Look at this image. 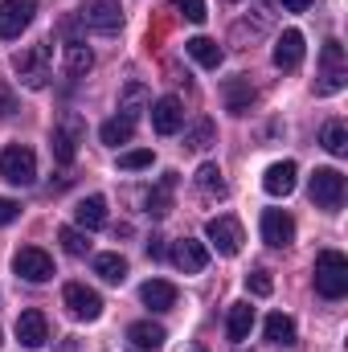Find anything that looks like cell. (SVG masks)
Segmentation results:
<instances>
[{
	"label": "cell",
	"mask_w": 348,
	"mask_h": 352,
	"mask_svg": "<svg viewBox=\"0 0 348 352\" xmlns=\"http://www.w3.org/2000/svg\"><path fill=\"white\" fill-rule=\"evenodd\" d=\"M12 70L21 74V82L29 90H41L54 78V45H50V41H37V45L21 50V54L12 58Z\"/></svg>",
	"instance_id": "6da1fadb"
},
{
	"label": "cell",
	"mask_w": 348,
	"mask_h": 352,
	"mask_svg": "<svg viewBox=\"0 0 348 352\" xmlns=\"http://www.w3.org/2000/svg\"><path fill=\"white\" fill-rule=\"evenodd\" d=\"M316 291L324 299H345L348 295V258L340 250H320L316 254Z\"/></svg>",
	"instance_id": "7a4b0ae2"
},
{
	"label": "cell",
	"mask_w": 348,
	"mask_h": 352,
	"mask_svg": "<svg viewBox=\"0 0 348 352\" xmlns=\"http://www.w3.org/2000/svg\"><path fill=\"white\" fill-rule=\"evenodd\" d=\"M74 21H78L83 29H90V33L111 37V33L123 29V8H119V0H87Z\"/></svg>",
	"instance_id": "3957f363"
},
{
	"label": "cell",
	"mask_w": 348,
	"mask_h": 352,
	"mask_svg": "<svg viewBox=\"0 0 348 352\" xmlns=\"http://www.w3.org/2000/svg\"><path fill=\"white\" fill-rule=\"evenodd\" d=\"M83 131H87V123H83L78 111H66V115L54 123V160H58V164H74L78 144H83Z\"/></svg>",
	"instance_id": "277c9868"
},
{
	"label": "cell",
	"mask_w": 348,
	"mask_h": 352,
	"mask_svg": "<svg viewBox=\"0 0 348 352\" xmlns=\"http://www.w3.org/2000/svg\"><path fill=\"white\" fill-rule=\"evenodd\" d=\"M0 176L8 184H33L37 180V152L25 144H8L0 152Z\"/></svg>",
	"instance_id": "5b68a950"
},
{
	"label": "cell",
	"mask_w": 348,
	"mask_h": 352,
	"mask_svg": "<svg viewBox=\"0 0 348 352\" xmlns=\"http://www.w3.org/2000/svg\"><path fill=\"white\" fill-rule=\"evenodd\" d=\"M307 192H312V201H316L320 209L336 213V209L345 205V176L336 173V168H316V173H312V184H307Z\"/></svg>",
	"instance_id": "8992f818"
},
{
	"label": "cell",
	"mask_w": 348,
	"mask_h": 352,
	"mask_svg": "<svg viewBox=\"0 0 348 352\" xmlns=\"http://www.w3.org/2000/svg\"><path fill=\"white\" fill-rule=\"evenodd\" d=\"M12 270L25 278V283H50L54 278V258L41 250V246H21L12 254Z\"/></svg>",
	"instance_id": "52a82bcc"
},
{
	"label": "cell",
	"mask_w": 348,
	"mask_h": 352,
	"mask_svg": "<svg viewBox=\"0 0 348 352\" xmlns=\"http://www.w3.org/2000/svg\"><path fill=\"white\" fill-rule=\"evenodd\" d=\"M33 12H37V0H0V37L4 41L21 37L33 25Z\"/></svg>",
	"instance_id": "ba28073f"
},
{
	"label": "cell",
	"mask_w": 348,
	"mask_h": 352,
	"mask_svg": "<svg viewBox=\"0 0 348 352\" xmlns=\"http://www.w3.org/2000/svg\"><path fill=\"white\" fill-rule=\"evenodd\" d=\"M320 62H324V74H320V94H336V90H345V45L340 41H324V54H320Z\"/></svg>",
	"instance_id": "9c48e42d"
},
{
	"label": "cell",
	"mask_w": 348,
	"mask_h": 352,
	"mask_svg": "<svg viewBox=\"0 0 348 352\" xmlns=\"http://www.w3.org/2000/svg\"><path fill=\"white\" fill-rule=\"evenodd\" d=\"M205 238H209V246H213L217 254H226V258H234V254L242 250V226H238V217H213V221L205 226Z\"/></svg>",
	"instance_id": "30bf717a"
},
{
	"label": "cell",
	"mask_w": 348,
	"mask_h": 352,
	"mask_svg": "<svg viewBox=\"0 0 348 352\" xmlns=\"http://www.w3.org/2000/svg\"><path fill=\"white\" fill-rule=\"evenodd\" d=\"M62 303H66V311L74 320H98L102 316V299H98V291H90L87 283H66Z\"/></svg>",
	"instance_id": "8fae6325"
},
{
	"label": "cell",
	"mask_w": 348,
	"mask_h": 352,
	"mask_svg": "<svg viewBox=\"0 0 348 352\" xmlns=\"http://www.w3.org/2000/svg\"><path fill=\"white\" fill-rule=\"evenodd\" d=\"M262 242L274 246V250L291 246V242H295V221H291L283 209H266V213H262Z\"/></svg>",
	"instance_id": "7c38bea8"
},
{
	"label": "cell",
	"mask_w": 348,
	"mask_h": 352,
	"mask_svg": "<svg viewBox=\"0 0 348 352\" xmlns=\"http://www.w3.org/2000/svg\"><path fill=\"white\" fill-rule=\"evenodd\" d=\"M152 111V127H156V135H176L180 131V123H184V107H180V98L176 94H164L156 107H148Z\"/></svg>",
	"instance_id": "4fadbf2b"
},
{
	"label": "cell",
	"mask_w": 348,
	"mask_h": 352,
	"mask_svg": "<svg viewBox=\"0 0 348 352\" xmlns=\"http://www.w3.org/2000/svg\"><path fill=\"white\" fill-rule=\"evenodd\" d=\"M17 340H21L25 349H41V344L50 340V324H45V316H41L37 307H29V311L17 316Z\"/></svg>",
	"instance_id": "5bb4252c"
},
{
	"label": "cell",
	"mask_w": 348,
	"mask_h": 352,
	"mask_svg": "<svg viewBox=\"0 0 348 352\" xmlns=\"http://www.w3.org/2000/svg\"><path fill=\"white\" fill-rule=\"evenodd\" d=\"M221 102H226L230 115H246V111L254 107V87H250V78H246V74L226 78V82H221Z\"/></svg>",
	"instance_id": "9a60e30c"
},
{
	"label": "cell",
	"mask_w": 348,
	"mask_h": 352,
	"mask_svg": "<svg viewBox=\"0 0 348 352\" xmlns=\"http://www.w3.org/2000/svg\"><path fill=\"white\" fill-rule=\"evenodd\" d=\"M173 263L184 270V274H201L205 266H209V250H205V242H197V238H180L173 246Z\"/></svg>",
	"instance_id": "2e32d148"
},
{
	"label": "cell",
	"mask_w": 348,
	"mask_h": 352,
	"mask_svg": "<svg viewBox=\"0 0 348 352\" xmlns=\"http://www.w3.org/2000/svg\"><path fill=\"white\" fill-rule=\"evenodd\" d=\"M164 340H168V332H164L160 324H152V320H140V324L127 328V344H131V352H160Z\"/></svg>",
	"instance_id": "e0dca14e"
},
{
	"label": "cell",
	"mask_w": 348,
	"mask_h": 352,
	"mask_svg": "<svg viewBox=\"0 0 348 352\" xmlns=\"http://www.w3.org/2000/svg\"><path fill=\"white\" fill-rule=\"evenodd\" d=\"M274 66L279 70H299L303 66V33L299 29H287L274 41Z\"/></svg>",
	"instance_id": "ac0fdd59"
},
{
	"label": "cell",
	"mask_w": 348,
	"mask_h": 352,
	"mask_svg": "<svg viewBox=\"0 0 348 352\" xmlns=\"http://www.w3.org/2000/svg\"><path fill=\"white\" fill-rule=\"evenodd\" d=\"M295 176H299V168H295L291 160H279V164H270V168H266L262 188H266L270 197H287V192H295Z\"/></svg>",
	"instance_id": "d6986e66"
},
{
	"label": "cell",
	"mask_w": 348,
	"mask_h": 352,
	"mask_svg": "<svg viewBox=\"0 0 348 352\" xmlns=\"http://www.w3.org/2000/svg\"><path fill=\"white\" fill-rule=\"evenodd\" d=\"M140 299H144L152 311H168V307H176V287L168 278H148V283L140 287Z\"/></svg>",
	"instance_id": "ffe728a7"
},
{
	"label": "cell",
	"mask_w": 348,
	"mask_h": 352,
	"mask_svg": "<svg viewBox=\"0 0 348 352\" xmlns=\"http://www.w3.org/2000/svg\"><path fill=\"white\" fill-rule=\"evenodd\" d=\"M184 54L197 62V66H205V70H217L221 66V45L213 41V37H193V41H184Z\"/></svg>",
	"instance_id": "44dd1931"
},
{
	"label": "cell",
	"mask_w": 348,
	"mask_h": 352,
	"mask_svg": "<svg viewBox=\"0 0 348 352\" xmlns=\"http://www.w3.org/2000/svg\"><path fill=\"white\" fill-rule=\"evenodd\" d=\"M148 107H152V94H148L144 82H127V87H123V94H119V111H123L131 123H135Z\"/></svg>",
	"instance_id": "7402d4cb"
},
{
	"label": "cell",
	"mask_w": 348,
	"mask_h": 352,
	"mask_svg": "<svg viewBox=\"0 0 348 352\" xmlns=\"http://www.w3.org/2000/svg\"><path fill=\"white\" fill-rule=\"evenodd\" d=\"M74 221H78L83 230H102V226H107V201H102V197H83V201L74 205Z\"/></svg>",
	"instance_id": "603a6c76"
},
{
	"label": "cell",
	"mask_w": 348,
	"mask_h": 352,
	"mask_svg": "<svg viewBox=\"0 0 348 352\" xmlns=\"http://www.w3.org/2000/svg\"><path fill=\"white\" fill-rule=\"evenodd\" d=\"M250 328H254V307H250V303H234L230 316H226V332H230V340L242 344V340L250 336Z\"/></svg>",
	"instance_id": "cb8c5ba5"
},
{
	"label": "cell",
	"mask_w": 348,
	"mask_h": 352,
	"mask_svg": "<svg viewBox=\"0 0 348 352\" xmlns=\"http://www.w3.org/2000/svg\"><path fill=\"white\" fill-rule=\"evenodd\" d=\"M173 192H176V173H164L160 184H156V188L148 192V201H144L148 213H152V217H164V213L173 209Z\"/></svg>",
	"instance_id": "d4e9b609"
},
{
	"label": "cell",
	"mask_w": 348,
	"mask_h": 352,
	"mask_svg": "<svg viewBox=\"0 0 348 352\" xmlns=\"http://www.w3.org/2000/svg\"><path fill=\"white\" fill-rule=\"evenodd\" d=\"M62 54H66V74H70V78H83L90 66H94V54H90L78 37H70V41L62 45Z\"/></svg>",
	"instance_id": "484cf974"
},
{
	"label": "cell",
	"mask_w": 348,
	"mask_h": 352,
	"mask_svg": "<svg viewBox=\"0 0 348 352\" xmlns=\"http://www.w3.org/2000/svg\"><path fill=\"white\" fill-rule=\"evenodd\" d=\"M135 135V123L127 119V115H115V119H107L102 127H98V140L107 144V148H119V144H127Z\"/></svg>",
	"instance_id": "4316f807"
},
{
	"label": "cell",
	"mask_w": 348,
	"mask_h": 352,
	"mask_svg": "<svg viewBox=\"0 0 348 352\" xmlns=\"http://www.w3.org/2000/svg\"><path fill=\"white\" fill-rule=\"evenodd\" d=\"M266 340L270 344H295V320L283 316V311L266 316Z\"/></svg>",
	"instance_id": "83f0119b"
},
{
	"label": "cell",
	"mask_w": 348,
	"mask_h": 352,
	"mask_svg": "<svg viewBox=\"0 0 348 352\" xmlns=\"http://www.w3.org/2000/svg\"><path fill=\"white\" fill-rule=\"evenodd\" d=\"M193 180H197V188H201L205 197H226V176H221L217 164H201Z\"/></svg>",
	"instance_id": "f1b7e54d"
},
{
	"label": "cell",
	"mask_w": 348,
	"mask_h": 352,
	"mask_svg": "<svg viewBox=\"0 0 348 352\" xmlns=\"http://www.w3.org/2000/svg\"><path fill=\"white\" fill-rule=\"evenodd\" d=\"M320 144H324L332 156H345V152H348V127L340 123V119L324 123V131H320Z\"/></svg>",
	"instance_id": "f546056e"
},
{
	"label": "cell",
	"mask_w": 348,
	"mask_h": 352,
	"mask_svg": "<svg viewBox=\"0 0 348 352\" xmlns=\"http://www.w3.org/2000/svg\"><path fill=\"white\" fill-rule=\"evenodd\" d=\"M94 274H98L102 283H123V278H127V263H123L119 254H98V258H94Z\"/></svg>",
	"instance_id": "4dcf8cb0"
},
{
	"label": "cell",
	"mask_w": 348,
	"mask_h": 352,
	"mask_svg": "<svg viewBox=\"0 0 348 352\" xmlns=\"http://www.w3.org/2000/svg\"><path fill=\"white\" fill-rule=\"evenodd\" d=\"M58 242H62V246H66V254H74V258H83V254L90 250L87 234H78L74 226H62V230H58Z\"/></svg>",
	"instance_id": "1f68e13d"
},
{
	"label": "cell",
	"mask_w": 348,
	"mask_h": 352,
	"mask_svg": "<svg viewBox=\"0 0 348 352\" xmlns=\"http://www.w3.org/2000/svg\"><path fill=\"white\" fill-rule=\"evenodd\" d=\"M213 144V123L209 119H201L188 135H184V148H193V152H201V148H209Z\"/></svg>",
	"instance_id": "d6a6232c"
},
{
	"label": "cell",
	"mask_w": 348,
	"mask_h": 352,
	"mask_svg": "<svg viewBox=\"0 0 348 352\" xmlns=\"http://www.w3.org/2000/svg\"><path fill=\"white\" fill-rule=\"evenodd\" d=\"M173 8H180V16H184V21H193V25H201V21L209 16L205 0H173Z\"/></svg>",
	"instance_id": "836d02e7"
},
{
	"label": "cell",
	"mask_w": 348,
	"mask_h": 352,
	"mask_svg": "<svg viewBox=\"0 0 348 352\" xmlns=\"http://www.w3.org/2000/svg\"><path fill=\"white\" fill-rule=\"evenodd\" d=\"M148 164H152V152H148V148H135V152H123V156H119V168H127V173L148 168Z\"/></svg>",
	"instance_id": "e575fe53"
},
{
	"label": "cell",
	"mask_w": 348,
	"mask_h": 352,
	"mask_svg": "<svg viewBox=\"0 0 348 352\" xmlns=\"http://www.w3.org/2000/svg\"><path fill=\"white\" fill-rule=\"evenodd\" d=\"M246 287H250L254 295H270V291H274V278H270V270H250V274H246Z\"/></svg>",
	"instance_id": "d590c367"
},
{
	"label": "cell",
	"mask_w": 348,
	"mask_h": 352,
	"mask_svg": "<svg viewBox=\"0 0 348 352\" xmlns=\"http://www.w3.org/2000/svg\"><path fill=\"white\" fill-rule=\"evenodd\" d=\"M12 111H17V94H12L8 82H0V119H8Z\"/></svg>",
	"instance_id": "8d00e7d4"
},
{
	"label": "cell",
	"mask_w": 348,
	"mask_h": 352,
	"mask_svg": "<svg viewBox=\"0 0 348 352\" xmlns=\"http://www.w3.org/2000/svg\"><path fill=\"white\" fill-rule=\"evenodd\" d=\"M17 213H21V205H17L12 197H0V226H8V221H17Z\"/></svg>",
	"instance_id": "74e56055"
},
{
	"label": "cell",
	"mask_w": 348,
	"mask_h": 352,
	"mask_svg": "<svg viewBox=\"0 0 348 352\" xmlns=\"http://www.w3.org/2000/svg\"><path fill=\"white\" fill-rule=\"evenodd\" d=\"M279 4H283L287 12H307V8H312L316 0H279Z\"/></svg>",
	"instance_id": "f35d334b"
}]
</instances>
